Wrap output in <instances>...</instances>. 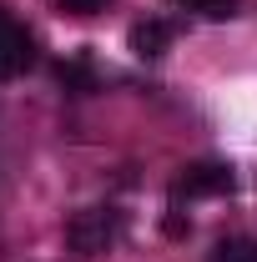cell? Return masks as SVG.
<instances>
[{
    "mask_svg": "<svg viewBox=\"0 0 257 262\" xmlns=\"http://www.w3.org/2000/svg\"><path fill=\"white\" fill-rule=\"evenodd\" d=\"M212 262H257V242H247V237H222L212 247Z\"/></svg>",
    "mask_w": 257,
    "mask_h": 262,
    "instance_id": "6",
    "label": "cell"
},
{
    "mask_svg": "<svg viewBox=\"0 0 257 262\" xmlns=\"http://www.w3.org/2000/svg\"><path fill=\"white\" fill-rule=\"evenodd\" d=\"M56 76H61V86H66V91H76V96H86V91L96 86V76H91L86 56H76V61H61V66H56Z\"/></svg>",
    "mask_w": 257,
    "mask_h": 262,
    "instance_id": "5",
    "label": "cell"
},
{
    "mask_svg": "<svg viewBox=\"0 0 257 262\" xmlns=\"http://www.w3.org/2000/svg\"><path fill=\"white\" fill-rule=\"evenodd\" d=\"M61 10H71V15H91V10H101L106 0H56Z\"/></svg>",
    "mask_w": 257,
    "mask_h": 262,
    "instance_id": "8",
    "label": "cell"
},
{
    "mask_svg": "<svg viewBox=\"0 0 257 262\" xmlns=\"http://www.w3.org/2000/svg\"><path fill=\"white\" fill-rule=\"evenodd\" d=\"M66 237H71V247H76V252L96 257V252H106V247L121 237V212H116V207H86V212H76V217H71Z\"/></svg>",
    "mask_w": 257,
    "mask_h": 262,
    "instance_id": "1",
    "label": "cell"
},
{
    "mask_svg": "<svg viewBox=\"0 0 257 262\" xmlns=\"http://www.w3.org/2000/svg\"><path fill=\"white\" fill-rule=\"evenodd\" d=\"M172 20H141V26H131V51L136 56H161L166 46H172Z\"/></svg>",
    "mask_w": 257,
    "mask_h": 262,
    "instance_id": "4",
    "label": "cell"
},
{
    "mask_svg": "<svg viewBox=\"0 0 257 262\" xmlns=\"http://www.w3.org/2000/svg\"><path fill=\"white\" fill-rule=\"evenodd\" d=\"M217 192H232V166H222V162H197V166H182V177L172 182V202L217 196Z\"/></svg>",
    "mask_w": 257,
    "mask_h": 262,
    "instance_id": "3",
    "label": "cell"
},
{
    "mask_svg": "<svg viewBox=\"0 0 257 262\" xmlns=\"http://www.w3.org/2000/svg\"><path fill=\"white\" fill-rule=\"evenodd\" d=\"M172 5L197 10V15H207V20H227V15H237V0H172Z\"/></svg>",
    "mask_w": 257,
    "mask_h": 262,
    "instance_id": "7",
    "label": "cell"
},
{
    "mask_svg": "<svg viewBox=\"0 0 257 262\" xmlns=\"http://www.w3.org/2000/svg\"><path fill=\"white\" fill-rule=\"evenodd\" d=\"M35 61V35L0 5V81H15L20 71H31Z\"/></svg>",
    "mask_w": 257,
    "mask_h": 262,
    "instance_id": "2",
    "label": "cell"
}]
</instances>
